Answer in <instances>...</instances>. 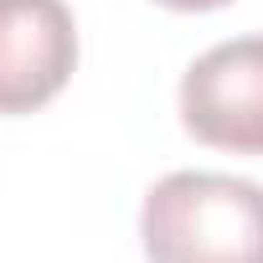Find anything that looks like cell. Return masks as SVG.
Instances as JSON below:
<instances>
[{"mask_svg":"<svg viewBox=\"0 0 263 263\" xmlns=\"http://www.w3.org/2000/svg\"><path fill=\"white\" fill-rule=\"evenodd\" d=\"M150 263H263V186L222 171H171L140 212Z\"/></svg>","mask_w":263,"mask_h":263,"instance_id":"1","label":"cell"},{"mask_svg":"<svg viewBox=\"0 0 263 263\" xmlns=\"http://www.w3.org/2000/svg\"><path fill=\"white\" fill-rule=\"evenodd\" d=\"M181 124L212 150L263 155V36L222 42L186 67Z\"/></svg>","mask_w":263,"mask_h":263,"instance_id":"2","label":"cell"},{"mask_svg":"<svg viewBox=\"0 0 263 263\" xmlns=\"http://www.w3.org/2000/svg\"><path fill=\"white\" fill-rule=\"evenodd\" d=\"M78 67V26L62 0H0V114L52 103Z\"/></svg>","mask_w":263,"mask_h":263,"instance_id":"3","label":"cell"},{"mask_svg":"<svg viewBox=\"0 0 263 263\" xmlns=\"http://www.w3.org/2000/svg\"><path fill=\"white\" fill-rule=\"evenodd\" d=\"M171 11H217V6H232V0H160Z\"/></svg>","mask_w":263,"mask_h":263,"instance_id":"4","label":"cell"}]
</instances>
